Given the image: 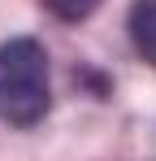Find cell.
<instances>
[{
  "mask_svg": "<svg viewBox=\"0 0 156 161\" xmlns=\"http://www.w3.org/2000/svg\"><path fill=\"white\" fill-rule=\"evenodd\" d=\"M130 44L148 65H156V0H134L130 4Z\"/></svg>",
  "mask_w": 156,
  "mask_h": 161,
  "instance_id": "7a4b0ae2",
  "label": "cell"
},
{
  "mask_svg": "<svg viewBox=\"0 0 156 161\" xmlns=\"http://www.w3.org/2000/svg\"><path fill=\"white\" fill-rule=\"evenodd\" d=\"M52 105L48 92V53L39 39H9L0 44V122L35 126Z\"/></svg>",
  "mask_w": 156,
  "mask_h": 161,
  "instance_id": "6da1fadb",
  "label": "cell"
},
{
  "mask_svg": "<svg viewBox=\"0 0 156 161\" xmlns=\"http://www.w3.org/2000/svg\"><path fill=\"white\" fill-rule=\"evenodd\" d=\"M39 4L61 22H82V18H91L100 9V0H39Z\"/></svg>",
  "mask_w": 156,
  "mask_h": 161,
  "instance_id": "3957f363",
  "label": "cell"
}]
</instances>
